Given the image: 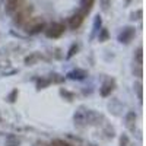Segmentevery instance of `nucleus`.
Instances as JSON below:
<instances>
[{
    "label": "nucleus",
    "instance_id": "obj_13",
    "mask_svg": "<svg viewBox=\"0 0 146 146\" xmlns=\"http://www.w3.org/2000/svg\"><path fill=\"white\" fill-rule=\"evenodd\" d=\"M41 58H42V56H41L40 53H32V54H29L28 57H25V60H23V62H25L27 66H34L36 62H40Z\"/></svg>",
    "mask_w": 146,
    "mask_h": 146
},
{
    "label": "nucleus",
    "instance_id": "obj_9",
    "mask_svg": "<svg viewBox=\"0 0 146 146\" xmlns=\"http://www.w3.org/2000/svg\"><path fill=\"white\" fill-rule=\"evenodd\" d=\"M86 76H88V72L85 69H80V67H76L67 73V78L72 80H83Z\"/></svg>",
    "mask_w": 146,
    "mask_h": 146
},
{
    "label": "nucleus",
    "instance_id": "obj_30",
    "mask_svg": "<svg viewBox=\"0 0 146 146\" xmlns=\"http://www.w3.org/2000/svg\"><path fill=\"white\" fill-rule=\"evenodd\" d=\"M0 121H2V115H0Z\"/></svg>",
    "mask_w": 146,
    "mask_h": 146
},
{
    "label": "nucleus",
    "instance_id": "obj_23",
    "mask_svg": "<svg viewBox=\"0 0 146 146\" xmlns=\"http://www.w3.org/2000/svg\"><path fill=\"white\" fill-rule=\"evenodd\" d=\"M133 75L137 76V78H142L143 76V70H142V64H136L133 67Z\"/></svg>",
    "mask_w": 146,
    "mask_h": 146
},
{
    "label": "nucleus",
    "instance_id": "obj_10",
    "mask_svg": "<svg viewBox=\"0 0 146 146\" xmlns=\"http://www.w3.org/2000/svg\"><path fill=\"white\" fill-rule=\"evenodd\" d=\"M83 19H85V16L82 15V13H75L70 19H69V27H70V29H78L80 25H82V22H83Z\"/></svg>",
    "mask_w": 146,
    "mask_h": 146
},
{
    "label": "nucleus",
    "instance_id": "obj_19",
    "mask_svg": "<svg viewBox=\"0 0 146 146\" xmlns=\"http://www.w3.org/2000/svg\"><path fill=\"white\" fill-rule=\"evenodd\" d=\"M18 95H19V91L18 89H13L9 95H7V102H10V104H13V102H16V100H18Z\"/></svg>",
    "mask_w": 146,
    "mask_h": 146
},
{
    "label": "nucleus",
    "instance_id": "obj_20",
    "mask_svg": "<svg viewBox=\"0 0 146 146\" xmlns=\"http://www.w3.org/2000/svg\"><path fill=\"white\" fill-rule=\"evenodd\" d=\"M135 57H136V62H137V64H142V63H143V48H142V47H137Z\"/></svg>",
    "mask_w": 146,
    "mask_h": 146
},
{
    "label": "nucleus",
    "instance_id": "obj_3",
    "mask_svg": "<svg viewBox=\"0 0 146 146\" xmlns=\"http://www.w3.org/2000/svg\"><path fill=\"white\" fill-rule=\"evenodd\" d=\"M66 31V25L62 22H53L50 23L48 27H45L44 29V34L47 38H50V40H56V38H60Z\"/></svg>",
    "mask_w": 146,
    "mask_h": 146
},
{
    "label": "nucleus",
    "instance_id": "obj_4",
    "mask_svg": "<svg viewBox=\"0 0 146 146\" xmlns=\"http://www.w3.org/2000/svg\"><path fill=\"white\" fill-rule=\"evenodd\" d=\"M135 35H136V28L135 27H124L123 31H121L118 34V41L121 44H129L133 38H135Z\"/></svg>",
    "mask_w": 146,
    "mask_h": 146
},
{
    "label": "nucleus",
    "instance_id": "obj_17",
    "mask_svg": "<svg viewBox=\"0 0 146 146\" xmlns=\"http://www.w3.org/2000/svg\"><path fill=\"white\" fill-rule=\"evenodd\" d=\"M110 40V32H108V29L107 28H100V31H98V41L100 42H105V41H108Z\"/></svg>",
    "mask_w": 146,
    "mask_h": 146
},
{
    "label": "nucleus",
    "instance_id": "obj_8",
    "mask_svg": "<svg viewBox=\"0 0 146 146\" xmlns=\"http://www.w3.org/2000/svg\"><path fill=\"white\" fill-rule=\"evenodd\" d=\"M27 5V0H6V12L7 13H15L16 10Z\"/></svg>",
    "mask_w": 146,
    "mask_h": 146
},
{
    "label": "nucleus",
    "instance_id": "obj_15",
    "mask_svg": "<svg viewBox=\"0 0 146 146\" xmlns=\"http://www.w3.org/2000/svg\"><path fill=\"white\" fill-rule=\"evenodd\" d=\"M51 85V80L50 78H41L36 80V91H41V89H45Z\"/></svg>",
    "mask_w": 146,
    "mask_h": 146
},
{
    "label": "nucleus",
    "instance_id": "obj_5",
    "mask_svg": "<svg viewBox=\"0 0 146 146\" xmlns=\"http://www.w3.org/2000/svg\"><path fill=\"white\" fill-rule=\"evenodd\" d=\"M114 89H115V80L114 79H105L100 88V94H101V96L107 98V96H110L113 94Z\"/></svg>",
    "mask_w": 146,
    "mask_h": 146
},
{
    "label": "nucleus",
    "instance_id": "obj_1",
    "mask_svg": "<svg viewBox=\"0 0 146 146\" xmlns=\"http://www.w3.org/2000/svg\"><path fill=\"white\" fill-rule=\"evenodd\" d=\"M45 21L40 16H35V18H31L29 21L25 22V25H23V28H25V32L28 35H36L40 34L45 29Z\"/></svg>",
    "mask_w": 146,
    "mask_h": 146
},
{
    "label": "nucleus",
    "instance_id": "obj_24",
    "mask_svg": "<svg viewBox=\"0 0 146 146\" xmlns=\"http://www.w3.org/2000/svg\"><path fill=\"white\" fill-rule=\"evenodd\" d=\"M101 23H102V21H101V16L98 15V16L95 18V22H94V34L100 31V28H101Z\"/></svg>",
    "mask_w": 146,
    "mask_h": 146
},
{
    "label": "nucleus",
    "instance_id": "obj_26",
    "mask_svg": "<svg viewBox=\"0 0 146 146\" xmlns=\"http://www.w3.org/2000/svg\"><path fill=\"white\" fill-rule=\"evenodd\" d=\"M130 145V139L127 135H121L120 136V146H129Z\"/></svg>",
    "mask_w": 146,
    "mask_h": 146
},
{
    "label": "nucleus",
    "instance_id": "obj_27",
    "mask_svg": "<svg viewBox=\"0 0 146 146\" xmlns=\"http://www.w3.org/2000/svg\"><path fill=\"white\" fill-rule=\"evenodd\" d=\"M100 3H101V7L104 12H107L110 9V6H111V0H100Z\"/></svg>",
    "mask_w": 146,
    "mask_h": 146
},
{
    "label": "nucleus",
    "instance_id": "obj_2",
    "mask_svg": "<svg viewBox=\"0 0 146 146\" xmlns=\"http://www.w3.org/2000/svg\"><path fill=\"white\" fill-rule=\"evenodd\" d=\"M32 13H34V7H32L31 5H25L23 7H21L19 10H16L15 15H13L15 25L23 27V25H25V22L32 18Z\"/></svg>",
    "mask_w": 146,
    "mask_h": 146
},
{
    "label": "nucleus",
    "instance_id": "obj_6",
    "mask_svg": "<svg viewBox=\"0 0 146 146\" xmlns=\"http://www.w3.org/2000/svg\"><path fill=\"white\" fill-rule=\"evenodd\" d=\"M73 120H75V124L80 129L86 126V108L79 107L78 111L75 113V115H73Z\"/></svg>",
    "mask_w": 146,
    "mask_h": 146
},
{
    "label": "nucleus",
    "instance_id": "obj_18",
    "mask_svg": "<svg viewBox=\"0 0 146 146\" xmlns=\"http://www.w3.org/2000/svg\"><path fill=\"white\" fill-rule=\"evenodd\" d=\"M78 51H79V44H76V42H75V44H72L70 48H69V51H67V54H66V58H67V60L72 58Z\"/></svg>",
    "mask_w": 146,
    "mask_h": 146
},
{
    "label": "nucleus",
    "instance_id": "obj_29",
    "mask_svg": "<svg viewBox=\"0 0 146 146\" xmlns=\"http://www.w3.org/2000/svg\"><path fill=\"white\" fill-rule=\"evenodd\" d=\"M131 3V0H126V5H130Z\"/></svg>",
    "mask_w": 146,
    "mask_h": 146
},
{
    "label": "nucleus",
    "instance_id": "obj_16",
    "mask_svg": "<svg viewBox=\"0 0 146 146\" xmlns=\"http://www.w3.org/2000/svg\"><path fill=\"white\" fill-rule=\"evenodd\" d=\"M5 146H21V140H19L15 135H9V136L6 137Z\"/></svg>",
    "mask_w": 146,
    "mask_h": 146
},
{
    "label": "nucleus",
    "instance_id": "obj_28",
    "mask_svg": "<svg viewBox=\"0 0 146 146\" xmlns=\"http://www.w3.org/2000/svg\"><path fill=\"white\" fill-rule=\"evenodd\" d=\"M135 88H136V92H137V98L142 100V98H143V94H142V83H140V82H136V83H135Z\"/></svg>",
    "mask_w": 146,
    "mask_h": 146
},
{
    "label": "nucleus",
    "instance_id": "obj_12",
    "mask_svg": "<svg viewBox=\"0 0 146 146\" xmlns=\"http://www.w3.org/2000/svg\"><path fill=\"white\" fill-rule=\"evenodd\" d=\"M94 3H95V0H82L79 13H82L83 16L89 15V12H91V10H92V7H94Z\"/></svg>",
    "mask_w": 146,
    "mask_h": 146
},
{
    "label": "nucleus",
    "instance_id": "obj_7",
    "mask_svg": "<svg viewBox=\"0 0 146 146\" xmlns=\"http://www.w3.org/2000/svg\"><path fill=\"white\" fill-rule=\"evenodd\" d=\"M101 121H104L102 114L96 113V111H92V110H86V124L98 126V124H101Z\"/></svg>",
    "mask_w": 146,
    "mask_h": 146
},
{
    "label": "nucleus",
    "instance_id": "obj_22",
    "mask_svg": "<svg viewBox=\"0 0 146 146\" xmlns=\"http://www.w3.org/2000/svg\"><path fill=\"white\" fill-rule=\"evenodd\" d=\"M50 80H51V83H62V82H64V76L57 75V73H53Z\"/></svg>",
    "mask_w": 146,
    "mask_h": 146
},
{
    "label": "nucleus",
    "instance_id": "obj_11",
    "mask_svg": "<svg viewBox=\"0 0 146 146\" xmlns=\"http://www.w3.org/2000/svg\"><path fill=\"white\" fill-rule=\"evenodd\" d=\"M136 120H137V115L136 113H133V111H129L126 114V126L130 131H135L136 129Z\"/></svg>",
    "mask_w": 146,
    "mask_h": 146
},
{
    "label": "nucleus",
    "instance_id": "obj_25",
    "mask_svg": "<svg viewBox=\"0 0 146 146\" xmlns=\"http://www.w3.org/2000/svg\"><path fill=\"white\" fill-rule=\"evenodd\" d=\"M50 146H72V145H69L67 142H64V140H62V139H54Z\"/></svg>",
    "mask_w": 146,
    "mask_h": 146
},
{
    "label": "nucleus",
    "instance_id": "obj_14",
    "mask_svg": "<svg viewBox=\"0 0 146 146\" xmlns=\"http://www.w3.org/2000/svg\"><path fill=\"white\" fill-rule=\"evenodd\" d=\"M58 94H60V96L62 98H64L66 101H69V102H72L73 100H75V92H70V91H67V89H64V88H60V91H58Z\"/></svg>",
    "mask_w": 146,
    "mask_h": 146
},
{
    "label": "nucleus",
    "instance_id": "obj_21",
    "mask_svg": "<svg viewBox=\"0 0 146 146\" xmlns=\"http://www.w3.org/2000/svg\"><path fill=\"white\" fill-rule=\"evenodd\" d=\"M142 16H143V10H142V9H137V10H135V12L130 15V19H131V21H140Z\"/></svg>",
    "mask_w": 146,
    "mask_h": 146
}]
</instances>
